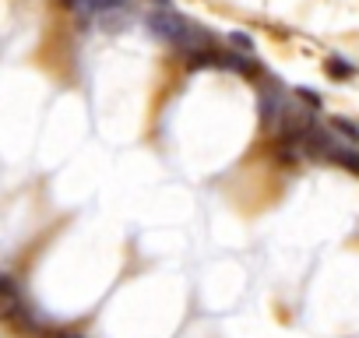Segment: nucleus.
Listing matches in <instances>:
<instances>
[{
	"mask_svg": "<svg viewBox=\"0 0 359 338\" xmlns=\"http://www.w3.org/2000/svg\"><path fill=\"white\" fill-rule=\"evenodd\" d=\"M18 306H22V299H18L15 278H0V317H11Z\"/></svg>",
	"mask_w": 359,
	"mask_h": 338,
	"instance_id": "obj_2",
	"label": "nucleus"
},
{
	"mask_svg": "<svg viewBox=\"0 0 359 338\" xmlns=\"http://www.w3.org/2000/svg\"><path fill=\"white\" fill-rule=\"evenodd\" d=\"M155 4H169V0H155Z\"/></svg>",
	"mask_w": 359,
	"mask_h": 338,
	"instance_id": "obj_6",
	"label": "nucleus"
},
{
	"mask_svg": "<svg viewBox=\"0 0 359 338\" xmlns=\"http://www.w3.org/2000/svg\"><path fill=\"white\" fill-rule=\"evenodd\" d=\"M215 67H229V71H236V74H257V64L250 60V53H219V64Z\"/></svg>",
	"mask_w": 359,
	"mask_h": 338,
	"instance_id": "obj_1",
	"label": "nucleus"
},
{
	"mask_svg": "<svg viewBox=\"0 0 359 338\" xmlns=\"http://www.w3.org/2000/svg\"><path fill=\"white\" fill-rule=\"evenodd\" d=\"M331 127H334V130H341V134H345L348 141H359V127H355V123H348V120L334 116V123H331Z\"/></svg>",
	"mask_w": 359,
	"mask_h": 338,
	"instance_id": "obj_5",
	"label": "nucleus"
},
{
	"mask_svg": "<svg viewBox=\"0 0 359 338\" xmlns=\"http://www.w3.org/2000/svg\"><path fill=\"white\" fill-rule=\"evenodd\" d=\"M324 71H327L331 78H338V81H345V78H352V74H355V67H352L348 60H341V57H327Z\"/></svg>",
	"mask_w": 359,
	"mask_h": 338,
	"instance_id": "obj_3",
	"label": "nucleus"
},
{
	"mask_svg": "<svg viewBox=\"0 0 359 338\" xmlns=\"http://www.w3.org/2000/svg\"><path fill=\"white\" fill-rule=\"evenodd\" d=\"M229 43H233L236 50H243V53H254V39H250L247 32H229Z\"/></svg>",
	"mask_w": 359,
	"mask_h": 338,
	"instance_id": "obj_4",
	"label": "nucleus"
}]
</instances>
